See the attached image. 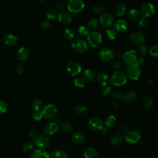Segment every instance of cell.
<instances>
[{
  "instance_id": "cell-1",
  "label": "cell",
  "mask_w": 158,
  "mask_h": 158,
  "mask_svg": "<svg viewBox=\"0 0 158 158\" xmlns=\"http://www.w3.org/2000/svg\"><path fill=\"white\" fill-rule=\"evenodd\" d=\"M127 80V76L121 71L114 72L110 77V83L114 86L123 85Z\"/></svg>"
},
{
  "instance_id": "cell-2",
  "label": "cell",
  "mask_w": 158,
  "mask_h": 158,
  "mask_svg": "<svg viewBox=\"0 0 158 158\" xmlns=\"http://www.w3.org/2000/svg\"><path fill=\"white\" fill-rule=\"evenodd\" d=\"M41 112L44 118L48 120H51L56 117L57 114V109L54 104H48L43 107Z\"/></svg>"
},
{
  "instance_id": "cell-3",
  "label": "cell",
  "mask_w": 158,
  "mask_h": 158,
  "mask_svg": "<svg viewBox=\"0 0 158 158\" xmlns=\"http://www.w3.org/2000/svg\"><path fill=\"white\" fill-rule=\"evenodd\" d=\"M126 73L127 77L130 79L136 80L139 79L141 75V70L139 66L134 63L128 65L126 69Z\"/></svg>"
},
{
  "instance_id": "cell-4",
  "label": "cell",
  "mask_w": 158,
  "mask_h": 158,
  "mask_svg": "<svg viewBox=\"0 0 158 158\" xmlns=\"http://www.w3.org/2000/svg\"><path fill=\"white\" fill-rule=\"evenodd\" d=\"M87 41L91 47L98 48L102 43V36L98 32L91 31L87 36Z\"/></svg>"
},
{
  "instance_id": "cell-5",
  "label": "cell",
  "mask_w": 158,
  "mask_h": 158,
  "mask_svg": "<svg viewBox=\"0 0 158 158\" xmlns=\"http://www.w3.org/2000/svg\"><path fill=\"white\" fill-rule=\"evenodd\" d=\"M85 4L82 0H69L67 2V9L73 13H78L83 10Z\"/></svg>"
},
{
  "instance_id": "cell-6",
  "label": "cell",
  "mask_w": 158,
  "mask_h": 158,
  "mask_svg": "<svg viewBox=\"0 0 158 158\" xmlns=\"http://www.w3.org/2000/svg\"><path fill=\"white\" fill-rule=\"evenodd\" d=\"M65 69L67 72L73 77L78 75L81 72L80 64L75 61L69 62L65 65Z\"/></svg>"
},
{
  "instance_id": "cell-7",
  "label": "cell",
  "mask_w": 158,
  "mask_h": 158,
  "mask_svg": "<svg viewBox=\"0 0 158 158\" xmlns=\"http://www.w3.org/2000/svg\"><path fill=\"white\" fill-rule=\"evenodd\" d=\"M88 127L92 131H96L101 130L104 127V122L102 120L98 117H93L89 119L87 123Z\"/></svg>"
},
{
  "instance_id": "cell-8",
  "label": "cell",
  "mask_w": 158,
  "mask_h": 158,
  "mask_svg": "<svg viewBox=\"0 0 158 158\" xmlns=\"http://www.w3.org/2000/svg\"><path fill=\"white\" fill-rule=\"evenodd\" d=\"M34 144H35L38 148L41 149H44L48 148L50 143V138L46 135H38L33 141Z\"/></svg>"
},
{
  "instance_id": "cell-9",
  "label": "cell",
  "mask_w": 158,
  "mask_h": 158,
  "mask_svg": "<svg viewBox=\"0 0 158 158\" xmlns=\"http://www.w3.org/2000/svg\"><path fill=\"white\" fill-rule=\"evenodd\" d=\"M155 7L151 2L143 4L140 8V14L144 17H149L155 13Z\"/></svg>"
},
{
  "instance_id": "cell-10",
  "label": "cell",
  "mask_w": 158,
  "mask_h": 158,
  "mask_svg": "<svg viewBox=\"0 0 158 158\" xmlns=\"http://www.w3.org/2000/svg\"><path fill=\"white\" fill-rule=\"evenodd\" d=\"M125 139L129 143L135 144L140 140L141 135L137 131L131 130L126 133L125 135Z\"/></svg>"
},
{
  "instance_id": "cell-11",
  "label": "cell",
  "mask_w": 158,
  "mask_h": 158,
  "mask_svg": "<svg viewBox=\"0 0 158 158\" xmlns=\"http://www.w3.org/2000/svg\"><path fill=\"white\" fill-rule=\"evenodd\" d=\"M72 49L77 52H84L87 50L88 45L87 43L80 39H77L73 41L72 44Z\"/></svg>"
},
{
  "instance_id": "cell-12",
  "label": "cell",
  "mask_w": 158,
  "mask_h": 158,
  "mask_svg": "<svg viewBox=\"0 0 158 158\" xmlns=\"http://www.w3.org/2000/svg\"><path fill=\"white\" fill-rule=\"evenodd\" d=\"M99 57L104 62H109L114 59V52L111 49L103 48L99 51Z\"/></svg>"
},
{
  "instance_id": "cell-13",
  "label": "cell",
  "mask_w": 158,
  "mask_h": 158,
  "mask_svg": "<svg viewBox=\"0 0 158 158\" xmlns=\"http://www.w3.org/2000/svg\"><path fill=\"white\" fill-rule=\"evenodd\" d=\"M136 57L137 52L135 50H129L123 54V61L128 65L134 64Z\"/></svg>"
},
{
  "instance_id": "cell-14",
  "label": "cell",
  "mask_w": 158,
  "mask_h": 158,
  "mask_svg": "<svg viewBox=\"0 0 158 158\" xmlns=\"http://www.w3.org/2000/svg\"><path fill=\"white\" fill-rule=\"evenodd\" d=\"M99 21L101 24L104 27H110L114 21V16L110 13H104L100 16Z\"/></svg>"
},
{
  "instance_id": "cell-15",
  "label": "cell",
  "mask_w": 158,
  "mask_h": 158,
  "mask_svg": "<svg viewBox=\"0 0 158 158\" xmlns=\"http://www.w3.org/2000/svg\"><path fill=\"white\" fill-rule=\"evenodd\" d=\"M59 127L56 122H48L47 123L43 128L44 133L49 135H52L57 132Z\"/></svg>"
},
{
  "instance_id": "cell-16",
  "label": "cell",
  "mask_w": 158,
  "mask_h": 158,
  "mask_svg": "<svg viewBox=\"0 0 158 158\" xmlns=\"http://www.w3.org/2000/svg\"><path fill=\"white\" fill-rule=\"evenodd\" d=\"M71 139L73 143L76 144H82L85 143L86 137L82 132L76 131L72 134Z\"/></svg>"
},
{
  "instance_id": "cell-17",
  "label": "cell",
  "mask_w": 158,
  "mask_h": 158,
  "mask_svg": "<svg viewBox=\"0 0 158 158\" xmlns=\"http://www.w3.org/2000/svg\"><path fill=\"white\" fill-rule=\"evenodd\" d=\"M131 40L135 44L140 45L142 44L145 41L144 35L140 31H135L131 35Z\"/></svg>"
},
{
  "instance_id": "cell-18",
  "label": "cell",
  "mask_w": 158,
  "mask_h": 158,
  "mask_svg": "<svg viewBox=\"0 0 158 158\" xmlns=\"http://www.w3.org/2000/svg\"><path fill=\"white\" fill-rule=\"evenodd\" d=\"M58 19L60 23L63 25L70 24L72 21V16L67 12H61L58 15Z\"/></svg>"
},
{
  "instance_id": "cell-19",
  "label": "cell",
  "mask_w": 158,
  "mask_h": 158,
  "mask_svg": "<svg viewBox=\"0 0 158 158\" xmlns=\"http://www.w3.org/2000/svg\"><path fill=\"white\" fill-rule=\"evenodd\" d=\"M128 28V24L126 20L120 19L117 20L114 24V29L116 31L123 32L127 30Z\"/></svg>"
},
{
  "instance_id": "cell-20",
  "label": "cell",
  "mask_w": 158,
  "mask_h": 158,
  "mask_svg": "<svg viewBox=\"0 0 158 158\" xmlns=\"http://www.w3.org/2000/svg\"><path fill=\"white\" fill-rule=\"evenodd\" d=\"M30 56L29 50L25 47H21L17 51V57L19 60L24 61L28 59Z\"/></svg>"
},
{
  "instance_id": "cell-21",
  "label": "cell",
  "mask_w": 158,
  "mask_h": 158,
  "mask_svg": "<svg viewBox=\"0 0 158 158\" xmlns=\"http://www.w3.org/2000/svg\"><path fill=\"white\" fill-rule=\"evenodd\" d=\"M30 158H51V157L44 149H38L32 152Z\"/></svg>"
},
{
  "instance_id": "cell-22",
  "label": "cell",
  "mask_w": 158,
  "mask_h": 158,
  "mask_svg": "<svg viewBox=\"0 0 158 158\" xmlns=\"http://www.w3.org/2000/svg\"><path fill=\"white\" fill-rule=\"evenodd\" d=\"M17 38L11 34H6L2 38L3 43L7 46L14 45L17 43Z\"/></svg>"
},
{
  "instance_id": "cell-23",
  "label": "cell",
  "mask_w": 158,
  "mask_h": 158,
  "mask_svg": "<svg viewBox=\"0 0 158 158\" xmlns=\"http://www.w3.org/2000/svg\"><path fill=\"white\" fill-rule=\"evenodd\" d=\"M96 78H97L98 82L101 86L104 87L107 85L109 78V76L106 73H103V72L99 73L97 75Z\"/></svg>"
},
{
  "instance_id": "cell-24",
  "label": "cell",
  "mask_w": 158,
  "mask_h": 158,
  "mask_svg": "<svg viewBox=\"0 0 158 158\" xmlns=\"http://www.w3.org/2000/svg\"><path fill=\"white\" fill-rule=\"evenodd\" d=\"M98 156V151L93 148H88L83 154L85 158H97Z\"/></svg>"
},
{
  "instance_id": "cell-25",
  "label": "cell",
  "mask_w": 158,
  "mask_h": 158,
  "mask_svg": "<svg viewBox=\"0 0 158 158\" xmlns=\"http://www.w3.org/2000/svg\"><path fill=\"white\" fill-rule=\"evenodd\" d=\"M137 94L134 91H130L127 93L123 97V99L128 103H132L136 101Z\"/></svg>"
},
{
  "instance_id": "cell-26",
  "label": "cell",
  "mask_w": 158,
  "mask_h": 158,
  "mask_svg": "<svg viewBox=\"0 0 158 158\" xmlns=\"http://www.w3.org/2000/svg\"><path fill=\"white\" fill-rule=\"evenodd\" d=\"M140 12L136 9H131L128 11V17L131 20H137L140 17Z\"/></svg>"
},
{
  "instance_id": "cell-27",
  "label": "cell",
  "mask_w": 158,
  "mask_h": 158,
  "mask_svg": "<svg viewBox=\"0 0 158 158\" xmlns=\"http://www.w3.org/2000/svg\"><path fill=\"white\" fill-rule=\"evenodd\" d=\"M83 77L85 81L88 82H92L94 80V75L91 70L89 69H86L83 72Z\"/></svg>"
},
{
  "instance_id": "cell-28",
  "label": "cell",
  "mask_w": 158,
  "mask_h": 158,
  "mask_svg": "<svg viewBox=\"0 0 158 158\" xmlns=\"http://www.w3.org/2000/svg\"><path fill=\"white\" fill-rule=\"evenodd\" d=\"M50 157L51 158H69L67 154L62 150H56L53 151Z\"/></svg>"
},
{
  "instance_id": "cell-29",
  "label": "cell",
  "mask_w": 158,
  "mask_h": 158,
  "mask_svg": "<svg viewBox=\"0 0 158 158\" xmlns=\"http://www.w3.org/2000/svg\"><path fill=\"white\" fill-rule=\"evenodd\" d=\"M98 21L96 19H91L89 20L87 22V27L89 30H95L98 27Z\"/></svg>"
},
{
  "instance_id": "cell-30",
  "label": "cell",
  "mask_w": 158,
  "mask_h": 158,
  "mask_svg": "<svg viewBox=\"0 0 158 158\" xmlns=\"http://www.w3.org/2000/svg\"><path fill=\"white\" fill-rule=\"evenodd\" d=\"M31 107L34 111L41 110L42 108V102L39 99H34L31 102Z\"/></svg>"
},
{
  "instance_id": "cell-31",
  "label": "cell",
  "mask_w": 158,
  "mask_h": 158,
  "mask_svg": "<svg viewBox=\"0 0 158 158\" xmlns=\"http://www.w3.org/2000/svg\"><path fill=\"white\" fill-rule=\"evenodd\" d=\"M73 110H74V112L75 114H77L78 115H82L86 112L87 108L84 105L78 104L75 106Z\"/></svg>"
},
{
  "instance_id": "cell-32",
  "label": "cell",
  "mask_w": 158,
  "mask_h": 158,
  "mask_svg": "<svg viewBox=\"0 0 158 158\" xmlns=\"http://www.w3.org/2000/svg\"><path fill=\"white\" fill-rule=\"evenodd\" d=\"M116 122V118L114 115H108L105 119V125L108 127H111L114 126V125Z\"/></svg>"
},
{
  "instance_id": "cell-33",
  "label": "cell",
  "mask_w": 158,
  "mask_h": 158,
  "mask_svg": "<svg viewBox=\"0 0 158 158\" xmlns=\"http://www.w3.org/2000/svg\"><path fill=\"white\" fill-rule=\"evenodd\" d=\"M64 36L67 40L70 41L73 39L75 36V32L72 29L67 28L64 31Z\"/></svg>"
},
{
  "instance_id": "cell-34",
  "label": "cell",
  "mask_w": 158,
  "mask_h": 158,
  "mask_svg": "<svg viewBox=\"0 0 158 158\" xmlns=\"http://www.w3.org/2000/svg\"><path fill=\"white\" fill-rule=\"evenodd\" d=\"M123 138L122 135H115L112 136V138H111L110 142H111L112 144L115 145V146H117V145H119L120 144L122 143V142L123 141Z\"/></svg>"
},
{
  "instance_id": "cell-35",
  "label": "cell",
  "mask_w": 158,
  "mask_h": 158,
  "mask_svg": "<svg viewBox=\"0 0 158 158\" xmlns=\"http://www.w3.org/2000/svg\"><path fill=\"white\" fill-rule=\"evenodd\" d=\"M106 36L107 39L110 40H114L117 36V31L115 29L109 28L106 31Z\"/></svg>"
},
{
  "instance_id": "cell-36",
  "label": "cell",
  "mask_w": 158,
  "mask_h": 158,
  "mask_svg": "<svg viewBox=\"0 0 158 158\" xmlns=\"http://www.w3.org/2000/svg\"><path fill=\"white\" fill-rule=\"evenodd\" d=\"M126 10H127V6L124 4H121L117 7L115 14L117 16H122L125 13Z\"/></svg>"
},
{
  "instance_id": "cell-37",
  "label": "cell",
  "mask_w": 158,
  "mask_h": 158,
  "mask_svg": "<svg viewBox=\"0 0 158 158\" xmlns=\"http://www.w3.org/2000/svg\"><path fill=\"white\" fill-rule=\"evenodd\" d=\"M60 128L64 133H70L72 130V126L69 122H64L60 125Z\"/></svg>"
},
{
  "instance_id": "cell-38",
  "label": "cell",
  "mask_w": 158,
  "mask_h": 158,
  "mask_svg": "<svg viewBox=\"0 0 158 158\" xmlns=\"http://www.w3.org/2000/svg\"><path fill=\"white\" fill-rule=\"evenodd\" d=\"M74 85L78 88H83L85 86V80L81 78H77L74 80Z\"/></svg>"
},
{
  "instance_id": "cell-39",
  "label": "cell",
  "mask_w": 158,
  "mask_h": 158,
  "mask_svg": "<svg viewBox=\"0 0 158 158\" xmlns=\"http://www.w3.org/2000/svg\"><path fill=\"white\" fill-rule=\"evenodd\" d=\"M154 104L153 99L150 96H146L143 99V104L146 108H150Z\"/></svg>"
},
{
  "instance_id": "cell-40",
  "label": "cell",
  "mask_w": 158,
  "mask_h": 158,
  "mask_svg": "<svg viewBox=\"0 0 158 158\" xmlns=\"http://www.w3.org/2000/svg\"><path fill=\"white\" fill-rule=\"evenodd\" d=\"M33 146H34L33 142L32 143V142H30V141H26L23 144L22 148H23L24 151L29 152V151H31L33 149Z\"/></svg>"
},
{
  "instance_id": "cell-41",
  "label": "cell",
  "mask_w": 158,
  "mask_h": 158,
  "mask_svg": "<svg viewBox=\"0 0 158 158\" xmlns=\"http://www.w3.org/2000/svg\"><path fill=\"white\" fill-rule=\"evenodd\" d=\"M8 109L7 103L4 100H0V114H4Z\"/></svg>"
},
{
  "instance_id": "cell-42",
  "label": "cell",
  "mask_w": 158,
  "mask_h": 158,
  "mask_svg": "<svg viewBox=\"0 0 158 158\" xmlns=\"http://www.w3.org/2000/svg\"><path fill=\"white\" fill-rule=\"evenodd\" d=\"M149 54L155 58H158V44L152 46L149 50Z\"/></svg>"
},
{
  "instance_id": "cell-43",
  "label": "cell",
  "mask_w": 158,
  "mask_h": 158,
  "mask_svg": "<svg viewBox=\"0 0 158 158\" xmlns=\"http://www.w3.org/2000/svg\"><path fill=\"white\" fill-rule=\"evenodd\" d=\"M78 33L82 36H88L89 34V29L86 26H81L78 29Z\"/></svg>"
},
{
  "instance_id": "cell-44",
  "label": "cell",
  "mask_w": 158,
  "mask_h": 158,
  "mask_svg": "<svg viewBox=\"0 0 158 158\" xmlns=\"http://www.w3.org/2000/svg\"><path fill=\"white\" fill-rule=\"evenodd\" d=\"M57 17V13L54 10H50L46 13V18L48 20H54Z\"/></svg>"
},
{
  "instance_id": "cell-45",
  "label": "cell",
  "mask_w": 158,
  "mask_h": 158,
  "mask_svg": "<svg viewBox=\"0 0 158 158\" xmlns=\"http://www.w3.org/2000/svg\"><path fill=\"white\" fill-rule=\"evenodd\" d=\"M33 118L36 120V121H39L40 120H41V118L43 117V114L41 110H36V111H34L33 112L32 114Z\"/></svg>"
},
{
  "instance_id": "cell-46",
  "label": "cell",
  "mask_w": 158,
  "mask_h": 158,
  "mask_svg": "<svg viewBox=\"0 0 158 158\" xmlns=\"http://www.w3.org/2000/svg\"><path fill=\"white\" fill-rule=\"evenodd\" d=\"M112 92V88L109 86V85H107L104 87H103V89H102V94L104 96H107L109 95H110Z\"/></svg>"
},
{
  "instance_id": "cell-47",
  "label": "cell",
  "mask_w": 158,
  "mask_h": 158,
  "mask_svg": "<svg viewBox=\"0 0 158 158\" xmlns=\"http://www.w3.org/2000/svg\"><path fill=\"white\" fill-rule=\"evenodd\" d=\"M112 96H113V98H114L115 100L120 101L122 99H123L124 94L120 91H116L113 93Z\"/></svg>"
},
{
  "instance_id": "cell-48",
  "label": "cell",
  "mask_w": 158,
  "mask_h": 158,
  "mask_svg": "<svg viewBox=\"0 0 158 158\" xmlns=\"http://www.w3.org/2000/svg\"><path fill=\"white\" fill-rule=\"evenodd\" d=\"M15 70L16 73L18 74L22 73L24 70V67H23V64L21 63L17 64L15 67Z\"/></svg>"
},
{
  "instance_id": "cell-49",
  "label": "cell",
  "mask_w": 158,
  "mask_h": 158,
  "mask_svg": "<svg viewBox=\"0 0 158 158\" xmlns=\"http://www.w3.org/2000/svg\"><path fill=\"white\" fill-rule=\"evenodd\" d=\"M146 51H147V49H146V46H144L143 44L138 46V52L140 55H141V56L144 55L146 53Z\"/></svg>"
},
{
  "instance_id": "cell-50",
  "label": "cell",
  "mask_w": 158,
  "mask_h": 158,
  "mask_svg": "<svg viewBox=\"0 0 158 158\" xmlns=\"http://www.w3.org/2000/svg\"><path fill=\"white\" fill-rule=\"evenodd\" d=\"M103 10H104V7L100 4L96 5L93 7V11L96 14H100L103 11Z\"/></svg>"
},
{
  "instance_id": "cell-51",
  "label": "cell",
  "mask_w": 158,
  "mask_h": 158,
  "mask_svg": "<svg viewBox=\"0 0 158 158\" xmlns=\"http://www.w3.org/2000/svg\"><path fill=\"white\" fill-rule=\"evenodd\" d=\"M148 23V21L147 20V18L146 17H143L142 18L140 19V20H139L138 22V24L140 27H145L147 25Z\"/></svg>"
},
{
  "instance_id": "cell-52",
  "label": "cell",
  "mask_w": 158,
  "mask_h": 158,
  "mask_svg": "<svg viewBox=\"0 0 158 158\" xmlns=\"http://www.w3.org/2000/svg\"><path fill=\"white\" fill-rule=\"evenodd\" d=\"M122 64V61H121L120 59H117V60H115V61L113 62V64H112V67H113V69H119V68L121 67Z\"/></svg>"
},
{
  "instance_id": "cell-53",
  "label": "cell",
  "mask_w": 158,
  "mask_h": 158,
  "mask_svg": "<svg viewBox=\"0 0 158 158\" xmlns=\"http://www.w3.org/2000/svg\"><path fill=\"white\" fill-rule=\"evenodd\" d=\"M29 135L33 139H35L39 135H38V132L35 129H31L29 131Z\"/></svg>"
},
{
  "instance_id": "cell-54",
  "label": "cell",
  "mask_w": 158,
  "mask_h": 158,
  "mask_svg": "<svg viewBox=\"0 0 158 158\" xmlns=\"http://www.w3.org/2000/svg\"><path fill=\"white\" fill-rule=\"evenodd\" d=\"M144 63V59L142 57H137L135 62V64L139 67L143 65Z\"/></svg>"
},
{
  "instance_id": "cell-55",
  "label": "cell",
  "mask_w": 158,
  "mask_h": 158,
  "mask_svg": "<svg viewBox=\"0 0 158 158\" xmlns=\"http://www.w3.org/2000/svg\"><path fill=\"white\" fill-rule=\"evenodd\" d=\"M40 27L41 28L44 29V30H47L48 28H49L50 27V23L47 22V21H43L42 22H41L40 23Z\"/></svg>"
},
{
  "instance_id": "cell-56",
  "label": "cell",
  "mask_w": 158,
  "mask_h": 158,
  "mask_svg": "<svg viewBox=\"0 0 158 158\" xmlns=\"http://www.w3.org/2000/svg\"><path fill=\"white\" fill-rule=\"evenodd\" d=\"M57 9H58L59 11H60V12H63L64 9H65V6L64 4L62 3V2H59L57 4Z\"/></svg>"
},
{
  "instance_id": "cell-57",
  "label": "cell",
  "mask_w": 158,
  "mask_h": 158,
  "mask_svg": "<svg viewBox=\"0 0 158 158\" xmlns=\"http://www.w3.org/2000/svg\"><path fill=\"white\" fill-rule=\"evenodd\" d=\"M118 130L122 133H125L127 132L128 128L125 125H122L118 128Z\"/></svg>"
},
{
  "instance_id": "cell-58",
  "label": "cell",
  "mask_w": 158,
  "mask_h": 158,
  "mask_svg": "<svg viewBox=\"0 0 158 158\" xmlns=\"http://www.w3.org/2000/svg\"><path fill=\"white\" fill-rule=\"evenodd\" d=\"M112 106L114 109H116V110H120V106L119 105V104L117 102H112Z\"/></svg>"
},
{
  "instance_id": "cell-59",
  "label": "cell",
  "mask_w": 158,
  "mask_h": 158,
  "mask_svg": "<svg viewBox=\"0 0 158 158\" xmlns=\"http://www.w3.org/2000/svg\"><path fill=\"white\" fill-rule=\"evenodd\" d=\"M101 134L103 135H107L108 134V133H109V131H108V130H107L106 128L103 127V128H102V129L101 130Z\"/></svg>"
},
{
  "instance_id": "cell-60",
  "label": "cell",
  "mask_w": 158,
  "mask_h": 158,
  "mask_svg": "<svg viewBox=\"0 0 158 158\" xmlns=\"http://www.w3.org/2000/svg\"><path fill=\"white\" fill-rule=\"evenodd\" d=\"M60 121H61V119H60V118H59V117H57V118L56 119V123L59 122H60Z\"/></svg>"
},
{
  "instance_id": "cell-61",
  "label": "cell",
  "mask_w": 158,
  "mask_h": 158,
  "mask_svg": "<svg viewBox=\"0 0 158 158\" xmlns=\"http://www.w3.org/2000/svg\"><path fill=\"white\" fill-rule=\"evenodd\" d=\"M36 1H37L38 2H43V1H44V0H36Z\"/></svg>"
},
{
  "instance_id": "cell-62",
  "label": "cell",
  "mask_w": 158,
  "mask_h": 158,
  "mask_svg": "<svg viewBox=\"0 0 158 158\" xmlns=\"http://www.w3.org/2000/svg\"><path fill=\"white\" fill-rule=\"evenodd\" d=\"M122 158H129V157H122Z\"/></svg>"
}]
</instances>
